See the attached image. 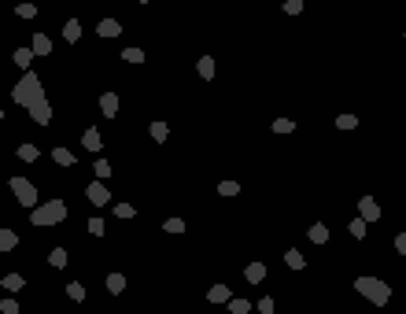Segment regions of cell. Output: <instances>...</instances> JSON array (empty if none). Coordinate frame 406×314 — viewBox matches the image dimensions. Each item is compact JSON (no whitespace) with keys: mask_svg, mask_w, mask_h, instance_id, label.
<instances>
[{"mask_svg":"<svg viewBox=\"0 0 406 314\" xmlns=\"http://www.w3.org/2000/svg\"><path fill=\"white\" fill-rule=\"evenodd\" d=\"M15 100L22 104V108H30L33 122H41V126L52 118V111H48V100H44V92H41V82H37L33 74H26V78L15 85Z\"/></svg>","mask_w":406,"mask_h":314,"instance_id":"cell-1","label":"cell"},{"mask_svg":"<svg viewBox=\"0 0 406 314\" xmlns=\"http://www.w3.org/2000/svg\"><path fill=\"white\" fill-rule=\"evenodd\" d=\"M63 218H67V204H63V200H48V204L33 207L30 222L33 226H55V222H63Z\"/></svg>","mask_w":406,"mask_h":314,"instance_id":"cell-2","label":"cell"},{"mask_svg":"<svg viewBox=\"0 0 406 314\" xmlns=\"http://www.w3.org/2000/svg\"><path fill=\"white\" fill-rule=\"evenodd\" d=\"M355 288L362 292L366 300H373V303H388V300H392V288H388L384 281H377V278H358Z\"/></svg>","mask_w":406,"mask_h":314,"instance_id":"cell-3","label":"cell"},{"mask_svg":"<svg viewBox=\"0 0 406 314\" xmlns=\"http://www.w3.org/2000/svg\"><path fill=\"white\" fill-rule=\"evenodd\" d=\"M7 185H11V192H15V200H18L22 207H37V188L26 182V178H11Z\"/></svg>","mask_w":406,"mask_h":314,"instance_id":"cell-4","label":"cell"},{"mask_svg":"<svg viewBox=\"0 0 406 314\" xmlns=\"http://www.w3.org/2000/svg\"><path fill=\"white\" fill-rule=\"evenodd\" d=\"M100 111L107 118H115V111H118V96H115V92H103V96H100Z\"/></svg>","mask_w":406,"mask_h":314,"instance_id":"cell-5","label":"cell"},{"mask_svg":"<svg viewBox=\"0 0 406 314\" xmlns=\"http://www.w3.org/2000/svg\"><path fill=\"white\" fill-rule=\"evenodd\" d=\"M358 211H362V218H366V222H373V218H381V207H377L370 196H362V204H358Z\"/></svg>","mask_w":406,"mask_h":314,"instance_id":"cell-6","label":"cell"},{"mask_svg":"<svg viewBox=\"0 0 406 314\" xmlns=\"http://www.w3.org/2000/svg\"><path fill=\"white\" fill-rule=\"evenodd\" d=\"M107 200H111V196H107V188H103L100 182H96V185H89V204L103 207V204H107Z\"/></svg>","mask_w":406,"mask_h":314,"instance_id":"cell-7","label":"cell"},{"mask_svg":"<svg viewBox=\"0 0 406 314\" xmlns=\"http://www.w3.org/2000/svg\"><path fill=\"white\" fill-rule=\"evenodd\" d=\"M244 278H248L251 284H259L262 278H266V262H251L248 270H244Z\"/></svg>","mask_w":406,"mask_h":314,"instance_id":"cell-8","label":"cell"},{"mask_svg":"<svg viewBox=\"0 0 406 314\" xmlns=\"http://www.w3.org/2000/svg\"><path fill=\"white\" fill-rule=\"evenodd\" d=\"M96 34H100V37H118V34H122V26L115 22V18H103V22L96 26Z\"/></svg>","mask_w":406,"mask_h":314,"instance_id":"cell-9","label":"cell"},{"mask_svg":"<svg viewBox=\"0 0 406 314\" xmlns=\"http://www.w3.org/2000/svg\"><path fill=\"white\" fill-rule=\"evenodd\" d=\"M196 70H200L203 82H211V78H214V60H211V56H203V60L196 63Z\"/></svg>","mask_w":406,"mask_h":314,"instance_id":"cell-10","label":"cell"},{"mask_svg":"<svg viewBox=\"0 0 406 314\" xmlns=\"http://www.w3.org/2000/svg\"><path fill=\"white\" fill-rule=\"evenodd\" d=\"M15 244H18V236H15L11 230H0V252H11Z\"/></svg>","mask_w":406,"mask_h":314,"instance_id":"cell-11","label":"cell"},{"mask_svg":"<svg viewBox=\"0 0 406 314\" xmlns=\"http://www.w3.org/2000/svg\"><path fill=\"white\" fill-rule=\"evenodd\" d=\"M33 52H37V56H48V52H52V41H48L44 34H37V37H33Z\"/></svg>","mask_w":406,"mask_h":314,"instance_id":"cell-12","label":"cell"},{"mask_svg":"<svg viewBox=\"0 0 406 314\" xmlns=\"http://www.w3.org/2000/svg\"><path fill=\"white\" fill-rule=\"evenodd\" d=\"M63 37H67V41H78V37H81V22H78V18H70V22L63 26Z\"/></svg>","mask_w":406,"mask_h":314,"instance_id":"cell-13","label":"cell"},{"mask_svg":"<svg viewBox=\"0 0 406 314\" xmlns=\"http://www.w3.org/2000/svg\"><path fill=\"white\" fill-rule=\"evenodd\" d=\"M81 144H85V148H89V152H96V148H100V133H96V130H85V137H81Z\"/></svg>","mask_w":406,"mask_h":314,"instance_id":"cell-14","label":"cell"},{"mask_svg":"<svg viewBox=\"0 0 406 314\" xmlns=\"http://www.w3.org/2000/svg\"><path fill=\"white\" fill-rule=\"evenodd\" d=\"M122 288H126V278H122V274H111V278H107V292H115V296H118Z\"/></svg>","mask_w":406,"mask_h":314,"instance_id":"cell-15","label":"cell"},{"mask_svg":"<svg viewBox=\"0 0 406 314\" xmlns=\"http://www.w3.org/2000/svg\"><path fill=\"white\" fill-rule=\"evenodd\" d=\"M285 262L292 266V270H303V266H307V259H303L299 252H288V255H285Z\"/></svg>","mask_w":406,"mask_h":314,"instance_id":"cell-16","label":"cell"},{"mask_svg":"<svg viewBox=\"0 0 406 314\" xmlns=\"http://www.w3.org/2000/svg\"><path fill=\"white\" fill-rule=\"evenodd\" d=\"M48 262L55 266V270H63V266H67V252H63V248H55V252L48 255Z\"/></svg>","mask_w":406,"mask_h":314,"instance_id":"cell-17","label":"cell"},{"mask_svg":"<svg viewBox=\"0 0 406 314\" xmlns=\"http://www.w3.org/2000/svg\"><path fill=\"white\" fill-rule=\"evenodd\" d=\"M229 300V288H225V284H214L211 288V303H225Z\"/></svg>","mask_w":406,"mask_h":314,"instance_id":"cell-18","label":"cell"},{"mask_svg":"<svg viewBox=\"0 0 406 314\" xmlns=\"http://www.w3.org/2000/svg\"><path fill=\"white\" fill-rule=\"evenodd\" d=\"M67 296H70L74 303H81V300H85V288H81L78 281H70V284H67Z\"/></svg>","mask_w":406,"mask_h":314,"instance_id":"cell-19","label":"cell"},{"mask_svg":"<svg viewBox=\"0 0 406 314\" xmlns=\"http://www.w3.org/2000/svg\"><path fill=\"white\" fill-rule=\"evenodd\" d=\"M52 159H55V163H63V166H70V163H74V156H70L67 148H55V152H52Z\"/></svg>","mask_w":406,"mask_h":314,"instance_id":"cell-20","label":"cell"},{"mask_svg":"<svg viewBox=\"0 0 406 314\" xmlns=\"http://www.w3.org/2000/svg\"><path fill=\"white\" fill-rule=\"evenodd\" d=\"M310 240H314V244H325L329 240V230H325V226H314V230H310Z\"/></svg>","mask_w":406,"mask_h":314,"instance_id":"cell-21","label":"cell"},{"mask_svg":"<svg viewBox=\"0 0 406 314\" xmlns=\"http://www.w3.org/2000/svg\"><path fill=\"white\" fill-rule=\"evenodd\" d=\"M4 288L7 292H18V288H22V278H18V274H7V278H4Z\"/></svg>","mask_w":406,"mask_h":314,"instance_id":"cell-22","label":"cell"},{"mask_svg":"<svg viewBox=\"0 0 406 314\" xmlns=\"http://www.w3.org/2000/svg\"><path fill=\"white\" fill-rule=\"evenodd\" d=\"M18 159H26V163H33V159H37V148H33V144H22V148H18Z\"/></svg>","mask_w":406,"mask_h":314,"instance_id":"cell-23","label":"cell"},{"mask_svg":"<svg viewBox=\"0 0 406 314\" xmlns=\"http://www.w3.org/2000/svg\"><path fill=\"white\" fill-rule=\"evenodd\" d=\"M30 60H33L30 48H18V52H15V63H18V66H30Z\"/></svg>","mask_w":406,"mask_h":314,"instance_id":"cell-24","label":"cell"},{"mask_svg":"<svg viewBox=\"0 0 406 314\" xmlns=\"http://www.w3.org/2000/svg\"><path fill=\"white\" fill-rule=\"evenodd\" d=\"M336 126H340V130H355V126H358V118H355V115H340V118H336Z\"/></svg>","mask_w":406,"mask_h":314,"instance_id":"cell-25","label":"cell"},{"mask_svg":"<svg viewBox=\"0 0 406 314\" xmlns=\"http://www.w3.org/2000/svg\"><path fill=\"white\" fill-rule=\"evenodd\" d=\"M218 192H222V196H237V192H240V185H237V182H222V185H218Z\"/></svg>","mask_w":406,"mask_h":314,"instance_id":"cell-26","label":"cell"},{"mask_svg":"<svg viewBox=\"0 0 406 314\" xmlns=\"http://www.w3.org/2000/svg\"><path fill=\"white\" fill-rule=\"evenodd\" d=\"M122 56H126V63H144V52H140V48H126Z\"/></svg>","mask_w":406,"mask_h":314,"instance_id":"cell-27","label":"cell"},{"mask_svg":"<svg viewBox=\"0 0 406 314\" xmlns=\"http://www.w3.org/2000/svg\"><path fill=\"white\" fill-rule=\"evenodd\" d=\"M347 230H351L355 236H366V218H355V222L347 226Z\"/></svg>","mask_w":406,"mask_h":314,"instance_id":"cell-28","label":"cell"},{"mask_svg":"<svg viewBox=\"0 0 406 314\" xmlns=\"http://www.w3.org/2000/svg\"><path fill=\"white\" fill-rule=\"evenodd\" d=\"M166 233H185V222H181V218H170V222H166Z\"/></svg>","mask_w":406,"mask_h":314,"instance_id":"cell-29","label":"cell"},{"mask_svg":"<svg viewBox=\"0 0 406 314\" xmlns=\"http://www.w3.org/2000/svg\"><path fill=\"white\" fill-rule=\"evenodd\" d=\"M15 12H18V15H22V18H33V15H37V8H33V4H18V8H15Z\"/></svg>","mask_w":406,"mask_h":314,"instance_id":"cell-30","label":"cell"},{"mask_svg":"<svg viewBox=\"0 0 406 314\" xmlns=\"http://www.w3.org/2000/svg\"><path fill=\"white\" fill-rule=\"evenodd\" d=\"M89 233L92 236H103V222H100V218H89Z\"/></svg>","mask_w":406,"mask_h":314,"instance_id":"cell-31","label":"cell"},{"mask_svg":"<svg viewBox=\"0 0 406 314\" xmlns=\"http://www.w3.org/2000/svg\"><path fill=\"white\" fill-rule=\"evenodd\" d=\"M115 214H118V218H133V207H129V204H118Z\"/></svg>","mask_w":406,"mask_h":314,"instance_id":"cell-32","label":"cell"},{"mask_svg":"<svg viewBox=\"0 0 406 314\" xmlns=\"http://www.w3.org/2000/svg\"><path fill=\"white\" fill-rule=\"evenodd\" d=\"M152 137L155 140H166V126H163V122H155V126H152Z\"/></svg>","mask_w":406,"mask_h":314,"instance_id":"cell-33","label":"cell"},{"mask_svg":"<svg viewBox=\"0 0 406 314\" xmlns=\"http://www.w3.org/2000/svg\"><path fill=\"white\" fill-rule=\"evenodd\" d=\"M96 178H111V163H103V159H100V163H96Z\"/></svg>","mask_w":406,"mask_h":314,"instance_id":"cell-34","label":"cell"},{"mask_svg":"<svg viewBox=\"0 0 406 314\" xmlns=\"http://www.w3.org/2000/svg\"><path fill=\"white\" fill-rule=\"evenodd\" d=\"M285 12H288V15H299V12H303V4H299V0H288Z\"/></svg>","mask_w":406,"mask_h":314,"instance_id":"cell-35","label":"cell"},{"mask_svg":"<svg viewBox=\"0 0 406 314\" xmlns=\"http://www.w3.org/2000/svg\"><path fill=\"white\" fill-rule=\"evenodd\" d=\"M273 130H277V133H288L292 122H288V118H277V122H273Z\"/></svg>","mask_w":406,"mask_h":314,"instance_id":"cell-36","label":"cell"},{"mask_svg":"<svg viewBox=\"0 0 406 314\" xmlns=\"http://www.w3.org/2000/svg\"><path fill=\"white\" fill-rule=\"evenodd\" d=\"M395 248H399V252L406 255V233H399V236H395Z\"/></svg>","mask_w":406,"mask_h":314,"instance_id":"cell-37","label":"cell"},{"mask_svg":"<svg viewBox=\"0 0 406 314\" xmlns=\"http://www.w3.org/2000/svg\"><path fill=\"white\" fill-rule=\"evenodd\" d=\"M0 122H4V111H0Z\"/></svg>","mask_w":406,"mask_h":314,"instance_id":"cell-38","label":"cell"},{"mask_svg":"<svg viewBox=\"0 0 406 314\" xmlns=\"http://www.w3.org/2000/svg\"><path fill=\"white\" fill-rule=\"evenodd\" d=\"M140 4H148V0H140Z\"/></svg>","mask_w":406,"mask_h":314,"instance_id":"cell-39","label":"cell"}]
</instances>
